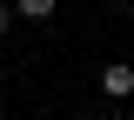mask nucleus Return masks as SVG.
Wrapping results in <instances>:
<instances>
[{
	"mask_svg": "<svg viewBox=\"0 0 134 120\" xmlns=\"http://www.w3.org/2000/svg\"><path fill=\"white\" fill-rule=\"evenodd\" d=\"M100 87H107L114 100H127V93H134V73H127V67H107V73H100Z\"/></svg>",
	"mask_w": 134,
	"mask_h": 120,
	"instance_id": "1",
	"label": "nucleus"
},
{
	"mask_svg": "<svg viewBox=\"0 0 134 120\" xmlns=\"http://www.w3.org/2000/svg\"><path fill=\"white\" fill-rule=\"evenodd\" d=\"M14 14H20V20H47V14H54V0H14Z\"/></svg>",
	"mask_w": 134,
	"mask_h": 120,
	"instance_id": "2",
	"label": "nucleus"
},
{
	"mask_svg": "<svg viewBox=\"0 0 134 120\" xmlns=\"http://www.w3.org/2000/svg\"><path fill=\"white\" fill-rule=\"evenodd\" d=\"M7 20H14V7H7V0H0V34H7Z\"/></svg>",
	"mask_w": 134,
	"mask_h": 120,
	"instance_id": "3",
	"label": "nucleus"
}]
</instances>
